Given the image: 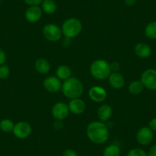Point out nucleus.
<instances>
[{
    "label": "nucleus",
    "instance_id": "1",
    "mask_svg": "<svg viewBox=\"0 0 156 156\" xmlns=\"http://www.w3.org/2000/svg\"><path fill=\"white\" fill-rule=\"evenodd\" d=\"M87 136L93 143L101 145L105 143L109 139V129L105 122L94 121L87 126Z\"/></svg>",
    "mask_w": 156,
    "mask_h": 156
},
{
    "label": "nucleus",
    "instance_id": "2",
    "mask_svg": "<svg viewBox=\"0 0 156 156\" xmlns=\"http://www.w3.org/2000/svg\"><path fill=\"white\" fill-rule=\"evenodd\" d=\"M61 89L64 95L70 100L80 98L83 92V86L80 80L73 76H70L67 80H64Z\"/></svg>",
    "mask_w": 156,
    "mask_h": 156
},
{
    "label": "nucleus",
    "instance_id": "3",
    "mask_svg": "<svg viewBox=\"0 0 156 156\" xmlns=\"http://www.w3.org/2000/svg\"><path fill=\"white\" fill-rule=\"evenodd\" d=\"M112 73L110 64L103 59L95 60L90 65V73L97 80H105Z\"/></svg>",
    "mask_w": 156,
    "mask_h": 156
},
{
    "label": "nucleus",
    "instance_id": "4",
    "mask_svg": "<svg viewBox=\"0 0 156 156\" xmlns=\"http://www.w3.org/2000/svg\"><path fill=\"white\" fill-rule=\"evenodd\" d=\"M83 25L79 19L76 18H70L63 23L61 31L64 37L72 39L80 34Z\"/></svg>",
    "mask_w": 156,
    "mask_h": 156
},
{
    "label": "nucleus",
    "instance_id": "5",
    "mask_svg": "<svg viewBox=\"0 0 156 156\" xmlns=\"http://www.w3.org/2000/svg\"><path fill=\"white\" fill-rule=\"evenodd\" d=\"M43 34L49 41L56 42L59 41L62 36V31L59 26L55 24H47L43 28Z\"/></svg>",
    "mask_w": 156,
    "mask_h": 156
},
{
    "label": "nucleus",
    "instance_id": "6",
    "mask_svg": "<svg viewBox=\"0 0 156 156\" xmlns=\"http://www.w3.org/2000/svg\"><path fill=\"white\" fill-rule=\"evenodd\" d=\"M141 81L144 87L149 90H156V70L149 68L142 72Z\"/></svg>",
    "mask_w": 156,
    "mask_h": 156
},
{
    "label": "nucleus",
    "instance_id": "7",
    "mask_svg": "<svg viewBox=\"0 0 156 156\" xmlns=\"http://www.w3.org/2000/svg\"><path fill=\"white\" fill-rule=\"evenodd\" d=\"M32 129L31 125L28 122L25 121H21L15 124L14 129H13V134L16 138L19 139H27L31 135Z\"/></svg>",
    "mask_w": 156,
    "mask_h": 156
},
{
    "label": "nucleus",
    "instance_id": "8",
    "mask_svg": "<svg viewBox=\"0 0 156 156\" xmlns=\"http://www.w3.org/2000/svg\"><path fill=\"white\" fill-rule=\"evenodd\" d=\"M69 112L68 105L64 102H58L51 109V115L56 120H64L67 117Z\"/></svg>",
    "mask_w": 156,
    "mask_h": 156
},
{
    "label": "nucleus",
    "instance_id": "9",
    "mask_svg": "<svg viewBox=\"0 0 156 156\" xmlns=\"http://www.w3.org/2000/svg\"><path fill=\"white\" fill-rule=\"evenodd\" d=\"M153 131L148 126L142 127L136 134V140L141 145H148L153 139Z\"/></svg>",
    "mask_w": 156,
    "mask_h": 156
},
{
    "label": "nucleus",
    "instance_id": "10",
    "mask_svg": "<svg viewBox=\"0 0 156 156\" xmlns=\"http://www.w3.org/2000/svg\"><path fill=\"white\" fill-rule=\"evenodd\" d=\"M43 85H44V89L48 92L55 94L60 90L61 86H62V83H61V80L58 79L57 76H49L44 79Z\"/></svg>",
    "mask_w": 156,
    "mask_h": 156
},
{
    "label": "nucleus",
    "instance_id": "11",
    "mask_svg": "<svg viewBox=\"0 0 156 156\" xmlns=\"http://www.w3.org/2000/svg\"><path fill=\"white\" fill-rule=\"evenodd\" d=\"M42 12V9L39 7V5L29 6L25 11V19L30 23H35L41 19Z\"/></svg>",
    "mask_w": 156,
    "mask_h": 156
},
{
    "label": "nucleus",
    "instance_id": "12",
    "mask_svg": "<svg viewBox=\"0 0 156 156\" xmlns=\"http://www.w3.org/2000/svg\"><path fill=\"white\" fill-rule=\"evenodd\" d=\"M88 95L93 101L96 103H102L106 100L107 97V93L106 90L102 87L94 86L89 90Z\"/></svg>",
    "mask_w": 156,
    "mask_h": 156
},
{
    "label": "nucleus",
    "instance_id": "13",
    "mask_svg": "<svg viewBox=\"0 0 156 156\" xmlns=\"http://www.w3.org/2000/svg\"><path fill=\"white\" fill-rule=\"evenodd\" d=\"M69 110L74 115H80L85 111L86 104L84 101L80 98L72 99L68 104Z\"/></svg>",
    "mask_w": 156,
    "mask_h": 156
},
{
    "label": "nucleus",
    "instance_id": "14",
    "mask_svg": "<svg viewBox=\"0 0 156 156\" xmlns=\"http://www.w3.org/2000/svg\"><path fill=\"white\" fill-rule=\"evenodd\" d=\"M109 83L114 89H120L125 84L124 76L119 72H112L108 77Z\"/></svg>",
    "mask_w": 156,
    "mask_h": 156
},
{
    "label": "nucleus",
    "instance_id": "15",
    "mask_svg": "<svg viewBox=\"0 0 156 156\" xmlns=\"http://www.w3.org/2000/svg\"><path fill=\"white\" fill-rule=\"evenodd\" d=\"M135 54L139 58H147L151 56V48L148 44L145 43H139L134 48Z\"/></svg>",
    "mask_w": 156,
    "mask_h": 156
},
{
    "label": "nucleus",
    "instance_id": "16",
    "mask_svg": "<svg viewBox=\"0 0 156 156\" xmlns=\"http://www.w3.org/2000/svg\"><path fill=\"white\" fill-rule=\"evenodd\" d=\"M112 114V109L110 106L107 104H103L99 107L97 111L98 118L101 122H106L111 118Z\"/></svg>",
    "mask_w": 156,
    "mask_h": 156
},
{
    "label": "nucleus",
    "instance_id": "17",
    "mask_svg": "<svg viewBox=\"0 0 156 156\" xmlns=\"http://www.w3.org/2000/svg\"><path fill=\"white\" fill-rule=\"evenodd\" d=\"M34 67L41 74H47L51 70L50 63L45 58H38L34 63Z\"/></svg>",
    "mask_w": 156,
    "mask_h": 156
},
{
    "label": "nucleus",
    "instance_id": "18",
    "mask_svg": "<svg viewBox=\"0 0 156 156\" xmlns=\"http://www.w3.org/2000/svg\"><path fill=\"white\" fill-rule=\"evenodd\" d=\"M57 77L61 80H66L71 76V70L65 64L60 65L56 70Z\"/></svg>",
    "mask_w": 156,
    "mask_h": 156
},
{
    "label": "nucleus",
    "instance_id": "19",
    "mask_svg": "<svg viewBox=\"0 0 156 156\" xmlns=\"http://www.w3.org/2000/svg\"><path fill=\"white\" fill-rule=\"evenodd\" d=\"M41 9L46 14L52 15L58 9V5L54 0H43L41 3Z\"/></svg>",
    "mask_w": 156,
    "mask_h": 156
},
{
    "label": "nucleus",
    "instance_id": "20",
    "mask_svg": "<svg viewBox=\"0 0 156 156\" xmlns=\"http://www.w3.org/2000/svg\"><path fill=\"white\" fill-rule=\"evenodd\" d=\"M144 88L145 87L141 80H134V81H132L129 85V91L133 95L140 94L144 90Z\"/></svg>",
    "mask_w": 156,
    "mask_h": 156
},
{
    "label": "nucleus",
    "instance_id": "21",
    "mask_svg": "<svg viewBox=\"0 0 156 156\" xmlns=\"http://www.w3.org/2000/svg\"><path fill=\"white\" fill-rule=\"evenodd\" d=\"M103 156H119L120 148L115 144H111L104 148L103 151Z\"/></svg>",
    "mask_w": 156,
    "mask_h": 156
},
{
    "label": "nucleus",
    "instance_id": "22",
    "mask_svg": "<svg viewBox=\"0 0 156 156\" xmlns=\"http://www.w3.org/2000/svg\"><path fill=\"white\" fill-rule=\"evenodd\" d=\"M145 34L147 37L152 40L156 39V21L149 22L145 28Z\"/></svg>",
    "mask_w": 156,
    "mask_h": 156
},
{
    "label": "nucleus",
    "instance_id": "23",
    "mask_svg": "<svg viewBox=\"0 0 156 156\" xmlns=\"http://www.w3.org/2000/svg\"><path fill=\"white\" fill-rule=\"evenodd\" d=\"M14 126V122L9 119H4L0 122V129L4 133H11V132H12Z\"/></svg>",
    "mask_w": 156,
    "mask_h": 156
},
{
    "label": "nucleus",
    "instance_id": "24",
    "mask_svg": "<svg viewBox=\"0 0 156 156\" xmlns=\"http://www.w3.org/2000/svg\"><path fill=\"white\" fill-rule=\"evenodd\" d=\"M10 75V68L6 64H2L0 66V79L5 80Z\"/></svg>",
    "mask_w": 156,
    "mask_h": 156
},
{
    "label": "nucleus",
    "instance_id": "25",
    "mask_svg": "<svg viewBox=\"0 0 156 156\" xmlns=\"http://www.w3.org/2000/svg\"><path fill=\"white\" fill-rule=\"evenodd\" d=\"M126 156H148V153L142 148H135L129 150Z\"/></svg>",
    "mask_w": 156,
    "mask_h": 156
},
{
    "label": "nucleus",
    "instance_id": "26",
    "mask_svg": "<svg viewBox=\"0 0 156 156\" xmlns=\"http://www.w3.org/2000/svg\"><path fill=\"white\" fill-rule=\"evenodd\" d=\"M23 1L29 6L41 5L43 2V0H23Z\"/></svg>",
    "mask_w": 156,
    "mask_h": 156
},
{
    "label": "nucleus",
    "instance_id": "27",
    "mask_svg": "<svg viewBox=\"0 0 156 156\" xmlns=\"http://www.w3.org/2000/svg\"><path fill=\"white\" fill-rule=\"evenodd\" d=\"M5 61H6L5 52L2 48H0V66L5 64Z\"/></svg>",
    "mask_w": 156,
    "mask_h": 156
},
{
    "label": "nucleus",
    "instance_id": "28",
    "mask_svg": "<svg viewBox=\"0 0 156 156\" xmlns=\"http://www.w3.org/2000/svg\"><path fill=\"white\" fill-rule=\"evenodd\" d=\"M62 156H78L77 153L72 149H66L63 152Z\"/></svg>",
    "mask_w": 156,
    "mask_h": 156
},
{
    "label": "nucleus",
    "instance_id": "29",
    "mask_svg": "<svg viewBox=\"0 0 156 156\" xmlns=\"http://www.w3.org/2000/svg\"><path fill=\"white\" fill-rule=\"evenodd\" d=\"M111 71L112 72H118L120 69V64L117 62H113L110 64Z\"/></svg>",
    "mask_w": 156,
    "mask_h": 156
},
{
    "label": "nucleus",
    "instance_id": "30",
    "mask_svg": "<svg viewBox=\"0 0 156 156\" xmlns=\"http://www.w3.org/2000/svg\"><path fill=\"white\" fill-rule=\"evenodd\" d=\"M148 127L152 130L153 132H156V118L151 119L148 122Z\"/></svg>",
    "mask_w": 156,
    "mask_h": 156
},
{
    "label": "nucleus",
    "instance_id": "31",
    "mask_svg": "<svg viewBox=\"0 0 156 156\" xmlns=\"http://www.w3.org/2000/svg\"><path fill=\"white\" fill-rule=\"evenodd\" d=\"M63 46L64 48H69L72 44L71 38H69V37H65V38L63 40Z\"/></svg>",
    "mask_w": 156,
    "mask_h": 156
},
{
    "label": "nucleus",
    "instance_id": "32",
    "mask_svg": "<svg viewBox=\"0 0 156 156\" xmlns=\"http://www.w3.org/2000/svg\"><path fill=\"white\" fill-rule=\"evenodd\" d=\"M54 128L57 130H60L62 129L63 127V122L62 120H56L54 122Z\"/></svg>",
    "mask_w": 156,
    "mask_h": 156
},
{
    "label": "nucleus",
    "instance_id": "33",
    "mask_svg": "<svg viewBox=\"0 0 156 156\" xmlns=\"http://www.w3.org/2000/svg\"><path fill=\"white\" fill-rule=\"evenodd\" d=\"M148 156H156V144L150 148L148 152Z\"/></svg>",
    "mask_w": 156,
    "mask_h": 156
},
{
    "label": "nucleus",
    "instance_id": "34",
    "mask_svg": "<svg viewBox=\"0 0 156 156\" xmlns=\"http://www.w3.org/2000/svg\"><path fill=\"white\" fill-rule=\"evenodd\" d=\"M136 2V0H124V3L127 6H133Z\"/></svg>",
    "mask_w": 156,
    "mask_h": 156
},
{
    "label": "nucleus",
    "instance_id": "35",
    "mask_svg": "<svg viewBox=\"0 0 156 156\" xmlns=\"http://www.w3.org/2000/svg\"><path fill=\"white\" fill-rule=\"evenodd\" d=\"M1 3H2V0H0V5H1Z\"/></svg>",
    "mask_w": 156,
    "mask_h": 156
}]
</instances>
